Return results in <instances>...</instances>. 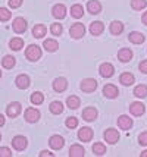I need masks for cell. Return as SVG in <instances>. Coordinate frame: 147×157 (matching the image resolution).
I'll list each match as a JSON object with an SVG mask.
<instances>
[{
	"label": "cell",
	"mask_w": 147,
	"mask_h": 157,
	"mask_svg": "<svg viewBox=\"0 0 147 157\" xmlns=\"http://www.w3.org/2000/svg\"><path fill=\"white\" fill-rule=\"evenodd\" d=\"M25 57L31 62H37L40 57H41V48L38 47L37 44H31L27 47V52H25Z\"/></svg>",
	"instance_id": "6da1fadb"
},
{
	"label": "cell",
	"mask_w": 147,
	"mask_h": 157,
	"mask_svg": "<svg viewBox=\"0 0 147 157\" xmlns=\"http://www.w3.org/2000/svg\"><path fill=\"white\" fill-rule=\"evenodd\" d=\"M69 34L72 38H75V40H79L83 35L85 34V27L84 24H81V22H77V24H74L72 27L69 28Z\"/></svg>",
	"instance_id": "7a4b0ae2"
},
{
	"label": "cell",
	"mask_w": 147,
	"mask_h": 157,
	"mask_svg": "<svg viewBox=\"0 0 147 157\" xmlns=\"http://www.w3.org/2000/svg\"><path fill=\"white\" fill-rule=\"evenodd\" d=\"M97 85H99V82L96 81V79L85 78V79H83V82H81V90H83L84 93H94V91L97 90Z\"/></svg>",
	"instance_id": "3957f363"
},
{
	"label": "cell",
	"mask_w": 147,
	"mask_h": 157,
	"mask_svg": "<svg viewBox=\"0 0 147 157\" xmlns=\"http://www.w3.org/2000/svg\"><path fill=\"white\" fill-rule=\"evenodd\" d=\"M103 138L107 144H116L119 140V131L118 129H113V128H109V129L105 131L103 134Z\"/></svg>",
	"instance_id": "277c9868"
},
{
	"label": "cell",
	"mask_w": 147,
	"mask_h": 157,
	"mask_svg": "<svg viewBox=\"0 0 147 157\" xmlns=\"http://www.w3.org/2000/svg\"><path fill=\"white\" fill-rule=\"evenodd\" d=\"M40 112L37 109H34V107H29V109L25 110V113H24V117H25V121L28 123H35L38 122V119H40Z\"/></svg>",
	"instance_id": "5b68a950"
},
{
	"label": "cell",
	"mask_w": 147,
	"mask_h": 157,
	"mask_svg": "<svg viewBox=\"0 0 147 157\" xmlns=\"http://www.w3.org/2000/svg\"><path fill=\"white\" fill-rule=\"evenodd\" d=\"M99 74H100V76H103V78H110L115 74V68H113L112 63H109V62L102 63L100 68H99Z\"/></svg>",
	"instance_id": "8992f818"
},
{
	"label": "cell",
	"mask_w": 147,
	"mask_h": 157,
	"mask_svg": "<svg viewBox=\"0 0 147 157\" xmlns=\"http://www.w3.org/2000/svg\"><path fill=\"white\" fill-rule=\"evenodd\" d=\"M27 27H28V24H27V21L24 19V18H15L14 19L12 28H14V31L16 33V34L25 33V31H27Z\"/></svg>",
	"instance_id": "52a82bcc"
},
{
	"label": "cell",
	"mask_w": 147,
	"mask_h": 157,
	"mask_svg": "<svg viewBox=\"0 0 147 157\" xmlns=\"http://www.w3.org/2000/svg\"><path fill=\"white\" fill-rule=\"evenodd\" d=\"M12 145H14V148L16 151H22L27 148V145H28V140L25 137H22V135H16V137L12 140Z\"/></svg>",
	"instance_id": "ba28073f"
},
{
	"label": "cell",
	"mask_w": 147,
	"mask_h": 157,
	"mask_svg": "<svg viewBox=\"0 0 147 157\" xmlns=\"http://www.w3.org/2000/svg\"><path fill=\"white\" fill-rule=\"evenodd\" d=\"M93 129L88 128V126H84V128H81V129L78 131V140L79 141H83V143H88L93 140Z\"/></svg>",
	"instance_id": "9c48e42d"
},
{
	"label": "cell",
	"mask_w": 147,
	"mask_h": 157,
	"mask_svg": "<svg viewBox=\"0 0 147 157\" xmlns=\"http://www.w3.org/2000/svg\"><path fill=\"white\" fill-rule=\"evenodd\" d=\"M15 84H16V87L19 90H27L29 87V84H31V81H29V76L25 75V74H21V75L16 76V79H15Z\"/></svg>",
	"instance_id": "30bf717a"
},
{
	"label": "cell",
	"mask_w": 147,
	"mask_h": 157,
	"mask_svg": "<svg viewBox=\"0 0 147 157\" xmlns=\"http://www.w3.org/2000/svg\"><path fill=\"white\" fill-rule=\"evenodd\" d=\"M21 103H18V101H14V103H10L9 106H7V109H6V113H7V116L9 117H16L19 113H21Z\"/></svg>",
	"instance_id": "8fae6325"
},
{
	"label": "cell",
	"mask_w": 147,
	"mask_h": 157,
	"mask_svg": "<svg viewBox=\"0 0 147 157\" xmlns=\"http://www.w3.org/2000/svg\"><path fill=\"white\" fill-rule=\"evenodd\" d=\"M103 94H105V97H107V98H116L119 94V90L116 85L107 84V85L103 87Z\"/></svg>",
	"instance_id": "7c38bea8"
},
{
	"label": "cell",
	"mask_w": 147,
	"mask_h": 157,
	"mask_svg": "<svg viewBox=\"0 0 147 157\" xmlns=\"http://www.w3.org/2000/svg\"><path fill=\"white\" fill-rule=\"evenodd\" d=\"M133 50L131 48H128V47H125V48H121L118 52V60L119 62H122V63H126V62H130L131 59H133Z\"/></svg>",
	"instance_id": "4fadbf2b"
},
{
	"label": "cell",
	"mask_w": 147,
	"mask_h": 157,
	"mask_svg": "<svg viewBox=\"0 0 147 157\" xmlns=\"http://www.w3.org/2000/svg\"><path fill=\"white\" fill-rule=\"evenodd\" d=\"M52 15L56 18V19H63L66 16V6L59 3V5H55L53 9H52Z\"/></svg>",
	"instance_id": "5bb4252c"
},
{
	"label": "cell",
	"mask_w": 147,
	"mask_h": 157,
	"mask_svg": "<svg viewBox=\"0 0 147 157\" xmlns=\"http://www.w3.org/2000/svg\"><path fill=\"white\" fill-rule=\"evenodd\" d=\"M49 145L53 150H60L63 145H65V140H63V137H60V135H53V137H50V140H49Z\"/></svg>",
	"instance_id": "9a60e30c"
},
{
	"label": "cell",
	"mask_w": 147,
	"mask_h": 157,
	"mask_svg": "<svg viewBox=\"0 0 147 157\" xmlns=\"http://www.w3.org/2000/svg\"><path fill=\"white\" fill-rule=\"evenodd\" d=\"M118 126L124 131L131 129V128H133V119L130 116H126V115H122V116L118 119Z\"/></svg>",
	"instance_id": "2e32d148"
},
{
	"label": "cell",
	"mask_w": 147,
	"mask_h": 157,
	"mask_svg": "<svg viewBox=\"0 0 147 157\" xmlns=\"http://www.w3.org/2000/svg\"><path fill=\"white\" fill-rule=\"evenodd\" d=\"M97 117V109L96 107H85L83 110V119L87 122H93Z\"/></svg>",
	"instance_id": "e0dca14e"
},
{
	"label": "cell",
	"mask_w": 147,
	"mask_h": 157,
	"mask_svg": "<svg viewBox=\"0 0 147 157\" xmlns=\"http://www.w3.org/2000/svg\"><path fill=\"white\" fill-rule=\"evenodd\" d=\"M130 112H131L133 116H141V115H144L146 109H144V104H143V103L135 101L130 106Z\"/></svg>",
	"instance_id": "ac0fdd59"
},
{
	"label": "cell",
	"mask_w": 147,
	"mask_h": 157,
	"mask_svg": "<svg viewBox=\"0 0 147 157\" xmlns=\"http://www.w3.org/2000/svg\"><path fill=\"white\" fill-rule=\"evenodd\" d=\"M66 88H68L66 78H56V79L53 81V90H55L56 93H63Z\"/></svg>",
	"instance_id": "d6986e66"
},
{
	"label": "cell",
	"mask_w": 147,
	"mask_h": 157,
	"mask_svg": "<svg viewBox=\"0 0 147 157\" xmlns=\"http://www.w3.org/2000/svg\"><path fill=\"white\" fill-rule=\"evenodd\" d=\"M85 156V150L83 145L79 144H74L71 145L69 148V157H84Z\"/></svg>",
	"instance_id": "ffe728a7"
},
{
	"label": "cell",
	"mask_w": 147,
	"mask_h": 157,
	"mask_svg": "<svg viewBox=\"0 0 147 157\" xmlns=\"http://www.w3.org/2000/svg\"><path fill=\"white\" fill-rule=\"evenodd\" d=\"M134 81H135V78H134V75L131 72H124V74L119 75V82H121L122 85H125V87L133 85Z\"/></svg>",
	"instance_id": "44dd1931"
},
{
	"label": "cell",
	"mask_w": 147,
	"mask_h": 157,
	"mask_svg": "<svg viewBox=\"0 0 147 157\" xmlns=\"http://www.w3.org/2000/svg\"><path fill=\"white\" fill-rule=\"evenodd\" d=\"M87 10H88L91 15L100 13V12H102V5H100V2H97V0H90V2L87 3Z\"/></svg>",
	"instance_id": "7402d4cb"
},
{
	"label": "cell",
	"mask_w": 147,
	"mask_h": 157,
	"mask_svg": "<svg viewBox=\"0 0 147 157\" xmlns=\"http://www.w3.org/2000/svg\"><path fill=\"white\" fill-rule=\"evenodd\" d=\"M103 31H105V25H103V22H100V21H94V22H91L90 33L93 35H100Z\"/></svg>",
	"instance_id": "603a6c76"
},
{
	"label": "cell",
	"mask_w": 147,
	"mask_h": 157,
	"mask_svg": "<svg viewBox=\"0 0 147 157\" xmlns=\"http://www.w3.org/2000/svg\"><path fill=\"white\" fill-rule=\"evenodd\" d=\"M128 40L131 41L133 44H141V43H144V40H146V35L138 33V31H133L131 34L128 35Z\"/></svg>",
	"instance_id": "cb8c5ba5"
},
{
	"label": "cell",
	"mask_w": 147,
	"mask_h": 157,
	"mask_svg": "<svg viewBox=\"0 0 147 157\" xmlns=\"http://www.w3.org/2000/svg\"><path fill=\"white\" fill-rule=\"evenodd\" d=\"M109 31H110L113 35H119L124 31V24H122L121 21H113L112 24H110V27H109Z\"/></svg>",
	"instance_id": "d4e9b609"
},
{
	"label": "cell",
	"mask_w": 147,
	"mask_h": 157,
	"mask_svg": "<svg viewBox=\"0 0 147 157\" xmlns=\"http://www.w3.org/2000/svg\"><path fill=\"white\" fill-rule=\"evenodd\" d=\"M43 47L46 48L47 52H56L57 48H59V43H57L56 40H52V38H47V40H44V43H43Z\"/></svg>",
	"instance_id": "484cf974"
},
{
	"label": "cell",
	"mask_w": 147,
	"mask_h": 157,
	"mask_svg": "<svg viewBox=\"0 0 147 157\" xmlns=\"http://www.w3.org/2000/svg\"><path fill=\"white\" fill-rule=\"evenodd\" d=\"M47 33V28L44 27L43 24H37L34 28H33V35H34L35 38H43L44 35Z\"/></svg>",
	"instance_id": "4316f807"
},
{
	"label": "cell",
	"mask_w": 147,
	"mask_h": 157,
	"mask_svg": "<svg viewBox=\"0 0 147 157\" xmlns=\"http://www.w3.org/2000/svg\"><path fill=\"white\" fill-rule=\"evenodd\" d=\"M71 15H72V18H75V19L83 18V16H84V7L81 6V5H72V7H71Z\"/></svg>",
	"instance_id": "83f0119b"
},
{
	"label": "cell",
	"mask_w": 147,
	"mask_h": 157,
	"mask_svg": "<svg viewBox=\"0 0 147 157\" xmlns=\"http://www.w3.org/2000/svg\"><path fill=\"white\" fill-rule=\"evenodd\" d=\"M134 96L138 97V98H144V97H147V85H144V84L137 85V87L134 88Z\"/></svg>",
	"instance_id": "f1b7e54d"
},
{
	"label": "cell",
	"mask_w": 147,
	"mask_h": 157,
	"mask_svg": "<svg viewBox=\"0 0 147 157\" xmlns=\"http://www.w3.org/2000/svg\"><path fill=\"white\" fill-rule=\"evenodd\" d=\"M79 104H81V100H79L77 96H69L66 98V106H68L69 109H78Z\"/></svg>",
	"instance_id": "f546056e"
},
{
	"label": "cell",
	"mask_w": 147,
	"mask_h": 157,
	"mask_svg": "<svg viewBox=\"0 0 147 157\" xmlns=\"http://www.w3.org/2000/svg\"><path fill=\"white\" fill-rule=\"evenodd\" d=\"M93 153H94V156H105L106 145L102 143H94L93 144Z\"/></svg>",
	"instance_id": "4dcf8cb0"
},
{
	"label": "cell",
	"mask_w": 147,
	"mask_h": 157,
	"mask_svg": "<svg viewBox=\"0 0 147 157\" xmlns=\"http://www.w3.org/2000/svg\"><path fill=\"white\" fill-rule=\"evenodd\" d=\"M49 109L53 115H60L63 112V104H62V101H52Z\"/></svg>",
	"instance_id": "1f68e13d"
},
{
	"label": "cell",
	"mask_w": 147,
	"mask_h": 157,
	"mask_svg": "<svg viewBox=\"0 0 147 157\" xmlns=\"http://www.w3.org/2000/svg\"><path fill=\"white\" fill-rule=\"evenodd\" d=\"M15 63H16V60H15L14 56L7 55L2 59V65H3V68H6V69H12L15 66Z\"/></svg>",
	"instance_id": "d6a6232c"
},
{
	"label": "cell",
	"mask_w": 147,
	"mask_h": 157,
	"mask_svg": "<svg viewBox=\"0 0 147 157\" xmlns=\"http://www.w3.org/2000/svg\"><path fill=\"white\" fill-rule=\"evenodd\" d=\"M9 47L12 48V50H15V52H18V50H21L22 47H24V40L22 38H12L10 40V43H9Z\"/></svg>",
	"instance_id": "836d02e7"
},
{
	"label": "cell",
	"mask_w": 147,
	"mask_h": 157,
	"mask_svg": "<svg viewBox=\"0 0 147 157\" xmlns=\"http://www.w3.org/2000/svg\"><path fill=\"white\" fill-rule=\"evenodd\" d=\"M43 101H44V96H43V93H40V91H35V93H33V94H31V103H33V104L38 106V104H41Z\"/></svg>",
	"instance_id": "e575fe53"
},
{
	"label": "cell",
	"mask_w": 147,
	"mask_h": 157,
	"mask_svg": "<svg viewBox=\"0 0 147 157\" xmlns=\"http://www.w3.org/2000/svg\"><path fill=\"white\" fill-rule=\"evenodd\" d=\"M147 6V0H133L131 2V7L134 10H143Z\"/></svg>",
	"instance_id": "d590c367"
},
{
	"label": "cell",
	"mask_w": 147,
	"mask_h": 157,
	"mask_svg": "<svg viewBox=\"0 0 147 157\" xmlns=\"http://www.w3.org/2000/svg\"><path fill=\"white\" fill-rule=\"evenodd\" d=\"M50 33H52L53 35H56V37L62 35V33H63L62 24H53V25L50 27Z\"/></svg>",
	"instance_id": "8d00e7d4"
},
{
	"label": "cell",
	"mask_w": 147,
	"mask_h": 157,
	"mask_svg": "<svg viewBox=\"0 0 147 157\" xmlns=\"http://www.w3.org/2000/svg\"><path fill=\"white\" fill-rule=\"evenodd\" d=\"M10 16H12V13L9 12V9H6V7H0V21L6 22V21L10 19Z\"/></svg>",
	"instance_id": "74e56055"
},
{
	"label": "cell",
	"mask_w": 147,
	"mask_h": 157,
	"mask_svg": "<svg viewBox=\"0 0 147 157\" xmlns=\"http://www.w3.org/2000/svg\"><path fill=\"white\" fill-rule=\"evenodd\" d=\"M66 126L69 128V129H74V128H77L78 126V119L74 116H71L66 119Z\"/></svg>",
	"instance_id": "f35d334b"
},
{
	"label": "cell",
	"mask_w": 147,
	"mask_h": 157,
	"mask_svg": "<svg viewBox=\"0 0 147 157\" xmlns=\"http://www.w3.org/2000/svg\"><path fill=\"white\" fill-rule=\"evenodd\" d=\"M0 157H12V151L7 147H0Z\"/></svg>",
	"instance_id": "ab89813d"
},
{
	"label": "cell",
	"mask_w": 147,
	"mask_h": 157,
	"mask_svg": "<svg viewBox=\"0 0 147 157\" xmlns=\"http://www.w3.org/2000/svg\"><path fill=\"white\" fill-rule=\"evenodd\" d=\"M138 143H140V145H144V147H146L147 145V132H141L140 135H138Z\"/></svg>",
	"instance_id": "60d3db41"
},
{
	"label": "cell",
	"mask_w": 147,
	"mask_h": 157,
	"mask_svg": "<svg viewBox=\"0 0 147 157\" xmlns=\"http://www.w3.org/2000/svg\"><path fill=\"white\" fill-rule=\"evenodd\" d=\"M22 5V0H9V6L12 9H18Z\"/></svg>",
	"instance_id": "b9f144b4"
},
{
	"label": "cell",
	"mask_w": 147,
	"mask_h": 157,
	"mask_svg": "<svg viewBox=\"0 0 147 157\" xmlns=\"http://www.w3.org/2000/svg\"><path fill=\"white\" fill-rule=\"evenodd\" d=\"M138 69H140L141 74H147V60H141L138 65Z\"/></svg>",
	"instance_id": "7bdbcfd3"
},
{
	"label": "cell",
	"mask_w": 147,
	"mask_h": 157,
	"mask_svg": "<svg viewBox=\"0 0 147 157\" xmlns=\"http://www.w3.org/2000/svg\"><path fill=\"white\" fill-rule=\"evenodd\" d=\"M40 157H53V153H50V151H47V150H43L41 153H40Z\"/></svg>",
	"instance_id": "ee69618b"
},
{
	"label": "cell",
	"mask_w": 147,
	"mask_h": 157,
	"mask_svg": "<svg viewBox=\"0 0 147 157\" xmlns=\"http://www.w3.org/2000/svg\"><path fill=\"white\" fill-rule=\"evenodd\" d=\"M141 21H143V24H144V25H147V12H144V15L141 16Z\"/></svg>",
	"instance_id": "f6af8a7d"
},
{
	"label": "cell",
	"mask_w": 147,
	"mask_h": 157,
	"mask_svg": "<svg viewBox=\"0 0 147 157\" xmlns=\"http://www.w3.org/2000/svg\"><path fill=\"white\" fill-rule=\"evenodd\" d=\"M5 122H6V119H5V116L0 113V126H3V125H5Z\"/></svg>",
	"instance_id": "bcb514c9"
},
{
	"label": "cell",
	"mask_w": 147,
	"mask_h": 157,
	"mask_svg": "<svg viewBox=\"0 0 147 157\" xmlns=\"http://www.w3.org/2000/svg\"><path fill=\"white\" fill-rule=\"evenodd\" d=\"M140 157H147V150H144L143 153L140 154Z\"/></svg>",
	"instance_id": "7dc6e473"
},
{
	"label": "cell",
	"mask_w": 147,
	"mask_h": 157,
	"mask_svg": "<svg viewBox=\"0 0 147 157\" xmlns=\"http://www.w3.org/2000/svg\"><path fill=\"white\" fill-rule=\"evenodd\" d=\"M0 78H2V71H0Z\"/></svg>",
	"instance_id": "c3c4849f"
},
{
	"label": "cell",
	"mask_w": 147,
	"mask_h": 157,
	"mask_svg": "<svg viewBox=\"0 0 147 157\" xmlns=\"http://www.w3.org/2000/svg\"><path fill=\"white\" fill-rule=\"evenodd\" d=\"M0 140H2V134H0Z\"/></svg>",
	"instance_id": "681fc988"
}]
</instances>
